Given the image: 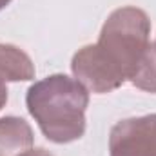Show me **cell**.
<instances>
[{"label":"cell","mask_w":156,"mask_h":156,"mask_svg":"<svg viewBox=\"0 0 156 156\" xmlns=\"http://www.w3.org/2000/svg\"><path fill=\"white\" fill-rule=\"evenodd\" d=\"M151 20L145 11L125 5L113 11L96 44L83 45L71 60V71L78 82L96 93L105 94L131 82L142 64L151 42Z\"/></svg>","instance_id":"6da1fadb"},{"label":"cell","mask_w":156,"mask_h":156,"mask_svg":"<svg viewBox=\"0 0 156 156\" xmlns=\"http://www.w3.org/2000/svg\"><path fill=\"white\" fill-rule=\"evenodd\" d=\"M26 104L49 142L69 144L83 136L89 93L76 78L51 75L35 82L27 89Z\"/></svg>","instance_id":"7a4b0ae2"},{"label":"cell","mask_w":156,"mask_h":156,"mask_svg":"<svg viewBox=\"0 0 156 156\" xmlns=\"http://www.w3.org/2000/svg\"><path fill=\"white\" fill-rule=\"evenodd\" d=\"M109 156H156V115L118 122L109 134Z\"/></svg>","instance_id":"3957f363"},{"label":"cell","mask_w":156,"mask_h":156,"mask_svg":"<svg viewBox=\"0 0 156 156\" xmlns=\"http://www.w3.org/2000/svg\"><path fill=\"white\" fill-rule=\"evenodd\" d=\"M33 129L18 116L0 118V156H18L33 147Z\"/></svg>","instance_id":"277c9868"},{"label":"cell","mask_w":156,"mask_h":156,"mask_svg":"<svg viewBox=\"0 0 156 156\" xmlns=\"http://www.w3.org/2000/svg\"><path fill=\"white\" fill-rule=\"evenodd\" d=\"M35 78V64L26 51L13 44H0V80L27 82Z\"/></svg>","instance_id":"5b68a950"},{"label":"cell","mask_w":156,"mask_h":156,"mask_svg":"<svg viewBox=\"0 0 156 156\" xmlns=\"http://www.w3.org/2000/svg\"><path fill=\"white\" fill-rule=\"evenodd\" d=\"M131 83L142 91L156 93V47L154 44L149 45L142 64L138 66L134 76L131 78Z\"/></svg>","instance_id":"8992f818"},{"label":"cell","mask_w":156,"mask_h":156,"mask_svg":"<svg viewBox=\"0 0 156 156\" xmlns=\"http://www.w3.org/2000/svg\"><path fill=\"white\" fill-rule=\"evenodd\" d=\"M18 156H53L49 151H45V149H27V151H24L22 154H18Z\"/></svg>","instance_id":"52a82bcc"},{"label":"cell","mask_w":156,"mask_h":156,"mask_svg":"<svg viewBox=\"0 0 156 156\" xmlns=\"http://www.w3.org/2000/svg\"><path fill=\"white\" fill-rule=\"evenodd\" d=\"M7 102V87H5V82L0 80V109L5 105Z\"/></svg>","instance_id":"ba28073f"},{"label":"cell","mask_w":156,"mask_h":156,"mask_svg":"<svg viewBox=\"0 0 156 156\" xmlns=\"http://www.w3.org/2000/svg\"><path fill=\"white\" fill-rule=\"evenodd\" d=\"M9 2H11V0H0V11H2L5 5H9Z\"/></svg>","instance_id":"9c48e42d"},{"label":"cell","mask_w":156,"mask_h":156,"mask_svg":"<svg viewBox=\"0 0 156 156\" xmlns=\"http://www.w3.org/2000/svg\"><path fill=\"white\" fill-rule=\"evenodd\" d=\"M154 47H156V42H154Z\"/></svg>","instance_id":"30bf717a"}]
</instances>
